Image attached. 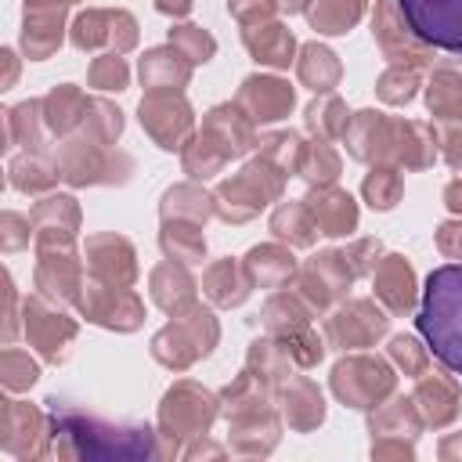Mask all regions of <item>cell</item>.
Segmentation results:
<instances>
[{
  "label": "cell",
  "mask_w": 462,
  "mask_h": 462,
  "mask_svg": "<svg viewBox=\"0 0 462 462\" xmlns=\"http://www.w3.org/2000/svg\"><path fill=\"white\" fill-rule=\"evenodd\" d=\"M415 325L430 350L462 375V263H444L426 278Z\"/></svg>",
  "instance_id": "obj_1"
},
{
  "label": "cell",
  "mask_w": 462,
  "mask_h": 462,
  "mask_svg": "<svg viewBox=\"0 0 462 462\" xmlns=\"http://www.w3.org/2000/svg\"><path fill=\"white\" fill-rule=\"evenodd\" d=\"M408 29L430 47L462 54V0H397Z\"/></svg>",
  "instance_id": "obj_2"
}]
</instances>
